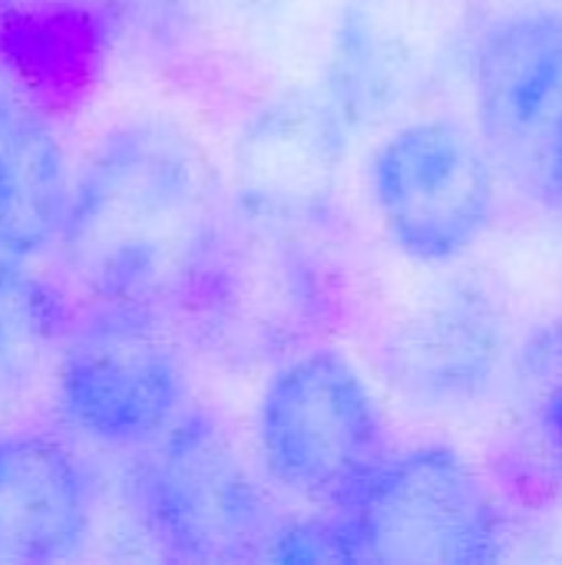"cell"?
Returning a JSON list of instances; mask_svg holds the SVG:
<instances>
[{
    "label": "cell",
    "instance_id": "obj_1",
    "mask_svg": "<svg viewBox=\"0 0 562 565\" xmlns=\"http://www.w3.org/2000/svg\"><path fill=\"white\" fill-rule=\"evenodd\" d=\"M222 218L219 172L202 146L139 116L109 129L86 159L56 245L93 301L169 311Z\"/></svg>",
    "mask_w": 562,
    "mask_h": 565
},
{
    "label": "cell",
    "instance_id": "obj_2",
    "mask_svg": "<svg viewBox=\"0 0 562 565\" xmlns=\"http://www.w3.org/2000/svg\"><path fill=\"white\" fill-rule=\"evenodd\" d=\"M169 311L209 358L255 367L315 348L335 324L338 291L311 235L225 209Z\"/></svg>",
    "mask_w": 562,
    "mask_h": 565
},
{
    "label": "cell",
    "instance_id": "obj_3",
    "mask_svg": "<svg viewBox=\"0 0 562 565\" xmlns=\"http://www.w3.org/2000/svg\"><path fill=\"white\" fill-rule=\"evenodd\" d=\"M136 497L152 540L182 563L272 559L285 530L232 434L205 411H182L152 440Z\"/></svg>",
    "mask_w": 562,
    "mask_h": 565
},
{
    "label": "cell",
    "instance_id": "obj_4",
    "mask_svg": "<svg viewBox=\"0 0 562 565\" xmlns=\"http://www.w3.org/2000/svg\"><path fill=\"white\" fill-rule=\"evenodd\" d=\"M265 470L318 507H348L388 457L381 407L361 371L331 348L282 361L258 404Z\"/></svg>",
    "mask_w": 562,
    "mask_h": 565
},
{
    "label": "cell",
    "instance_id": "obj_5",
    "mask_svg": "<svg viewBox=\"0 0 562 565\" xmlns=\"http://www.w3.org/2000/svg\"><path fill=\"white\" fill-rule=\"evenodd\" d=\"M66 424L103 447H146L179 414L185 367L166 311L96 301L73 318L53 364Z\"/></svg>",
    "mask_w": 562,
    "mask_h": 565
},
{
    "label": "cell",
    "instance_id": "obj_6",
    "mask_svg": "<svg viewBox=\"0 0 562 565\" xmlns=\"http://www.w3.org/2000/svg\"><path fill=\"white\" fill-rule=\"evenodd\" d=\"M480 142L497 172L547 212H562V13L497 17L470 63Z\"/></svg>",
    "mask_w": 562,
    "mask_h": 565
},
{
    "label": "cell",
    "instance_id": "obj_7",
    "mask_svg": "<svg viewBox=\"0 0 562 565\" xmlns=\"http://www.w3.org/2000/svg\"><path fill=\"white\" fill-rule=\"evenodd\" d=\"M358 563L474 565L500 553L487 483L447 447H417L384 463L341 507Z\"/></svg>",
    "mask_w": 562,
    "mask_h": 565
},
{
    "label": "cell",
    "instance_id": "obj_8",
    "mask_svg": "<svg viewBox=\"0 0 562 565\" xmlns=\"http://www.w3.org/2000/svg\"><path fill=\"white\" fill-rule=\"evenodd\" d=\"M371 199L407 258L444 265L467 255L494 225L497 169L457 119H417L374 149Z\"/></svg>",
    "mask_w": 562,
    "mask_h": 565
},
{
    "label": "cell",
    "instance_id": "obj_9",
    "mask_svg": "<svg viewBox=\"0 0 562 565\" xmlns=\"http://www.w3.org/2000/svg\"><path fill=\"white\" fill-rule=\"evenodd\" d=\"M348 129L325 96L285 93L248 116L235 139V209L301 235L328 225Z\"/></svg>",
    "mask_w": 562,
    "mask_h": 565
},
{
    "label": "cell",
    "instance_id": "obj_10",
    "mask_svg": "<svg viewBox=\"0 0 562 565\" xmlns=\"http://www.w3.org/2000/svg\"><path fill=\"white\" fill-rule=\"evenodd\" d=\"M510 351L503 305L477 285H450L411 308L381 341L384 381L411 404L454 411L480 401Z\"/></svg>",
    "mask_w": 562,
    "mask_h": 565
},
{
    "label": "cell",
    "instance_id": "obj_11",
    "mask_svg": "<svg viewBox=\"0 0 562 565\" xmlns=\"http://www.w3.org/2000/svg\"><path fill=\"white\" fill-rule=\"evenodd\" d=\"M89 530V477L46 430L0 437V565L66 559Z\"/></svg>",
    "mask_w": 562,
    "mask_h": 565
},
{
    "label": "cell",
    "instance_id": "obj_12",
    "mask_svg": "<svg viewBox=\"0 0 562 565\" xmlns=\"http://www.w3.org/2000/svg\"><path fill=\"white\" fill-rule=\"evenodd\" d=\"M70 169L50 122L0 86V252L33 258L60 235Z\"/></svg>",
    "mask_w": 562,
    "mask_h": 565
},
{
    "label": "cell",
    "instance_id": "obj_13",
    "mask_svg": "<svg viewBox=\"0 0 562 565\" xmlns=\"http://www.w3.org/2000/svg\"><path fill=\"white\" fill-rule=\"evenodd\" d=\"M404 26L384 0H354L344 7L325 70V99L344 129L378 122L404 96L414 70Z\"/></svg>",
    "mask_w": 562,
    "mask_h": 565
},
{
    "label": "cell",
    "instance_id": "obj_14",
    "mask_svg": "<svg viewBox=\"0 0 562 565\" xmlns=\"http://www.w3.org/2000/svg\"><path fill=\"white\" fill-rule=\"evenodd\" d=\"M73 315L63 295L26 258L0 252V397L26 394L66 341Z\"/></svg>",
    "mask_w": 562,
    "mask_h": 565
},
{
    "label": "cell",
    "instance_id": "obj_15",
    "mask_svg": "<svg viewBox=\"0 0 562 565\" xmlns=\"http://www.w3.org/2000/svg\"><path fill=\"white\" fill-rule=\"evenodd\" d=\"M513 407L530 460L562 463V318L537 328L513 354Z\"/></svg>",
    "mask_w": 562,
    "mask_h": 565
}]
</instances>
